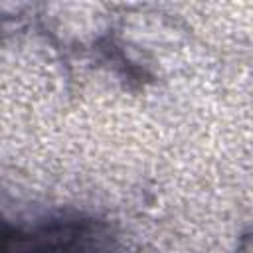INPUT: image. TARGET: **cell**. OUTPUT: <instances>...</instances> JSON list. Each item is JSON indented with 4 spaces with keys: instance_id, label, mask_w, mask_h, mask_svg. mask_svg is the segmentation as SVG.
<instances>
[{
    "instance_id": "cell-1",
    "label": "cell",
    "mask_w": 253,
    "mask_h": 253,
    "mask_svg": "<svg viewBox=\"0 0 253 253\" xmlns=\"http://www.w3.org/2000/svg\"><path fill=\"white\" fill-rule=\"evenodd\" d=\"M97 235V229L87 221H63L38 227L34 231L14 229L0 223V249H83Z\"/></svg>"
}]
</instances>
